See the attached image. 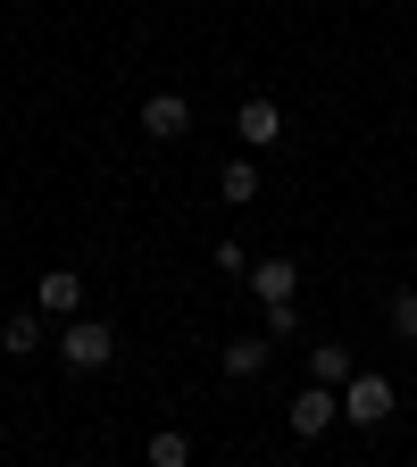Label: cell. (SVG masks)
<instances>
[{
  "label": "cell",
  "mask_w": 417,
  "mask_h": 467,
  "mask_svg": "<svg viewBox=\"0 0 417 467\" xmlns=\"http://www.w3.org/2000/svg\"><path fill=\"white\" fill-rule=\"evenodd\" d=\"M50 350H58V359H68L76 376H100V368L117 359V334H109L100 317H84V309H76L68 326H58V342H50Z\"/></svg>",
  "instance_id": "obj_1"
},
{
  "label": "cell",
  "mask_w": 417,
  "mask_h": 467,
  "mask_svg": "<svg viewBox=\"0 0 417 467\" xmlns=\"http://www.w3.org/2000/svg\"><path fill=\"white\" fill-rule=\"evenodd\" d=\"M342 418H350V426H384V418H392V376L350 368V384H342Z\"/></svg>",
  "instance_id": "obj_2"
},
{
  "label": "cell",
  "mask_w": 417,
  "mask_h": 467,
  "mask_svg": "<svg viewBox=\"0 0 417 467\" xmlns=\"http://www.w3.org/2000/svg\"><path fill=\"white\" fill-rule=\"evenodd\" d=\"M284 418H292V434H301V442H318V434H326V426H334V418H342V392H334V384H318V376H309V384H301V392H292V400H284Z\"/></svg>",
  "instance_id": "obj_3"
},
{
  "label": "cell",
  "mask_w": 417,
  "mask_h": 467,
  "mask_svg": "<svg viewBox=\"0 0 417 467\" xmlns=\"http://www.w3.org/2000/svg\"><path fill=\"white\" fill-rule=\"evenodd\" d=\"M142 134H151V142H184V134H193V100H184V92H151V100H142Z\"/></svg>",
  "instance_id": "obj_4"
},
{
  "label": "cell",
  "mask_w": 417,
  "mask_h": 467,
  "mask_svg": "<svg viewBox=\"0 0 417 467\" xmlns=\"http://www.w3.org/2000/svg\"><path fill=\"white\" fill-rule=\"evenodd\" d=\"M234 134H243L251 150H276V142H284V109H276L267 92H251L243 109H234Z\"/></svg>",
  "instance_id": "obj_5"
},
{
  "label": "cell",
  "mask_w": 417,
  "mask_h": 467,
  "mask_svg": "<svg viewBox=\"0 0 417 467\" xmlns=\"http://www.w3.org/2000/svg\"><path fill=\"white\" fill-rule=\"evenodd\" d=\"M267 350H276V342H267V326H259V334H225V342H217V368H225L234 384H251V376L267 368Z\"/></svg>",
  "instance_id": "obj_6"
},
{
  "label": "cell",
  "mask_w": 417,
  "mask_h": 467,
  "mask_svg": "<svg viewBox=\"0 0 417 467\" xmlns=\"http://www.w3.org/2000/svg\"><path fill=\"white\" fill-rule=\"evenodd\" d=\"M34 309H42V317H76V309H84V275H76V267H50V275L34 284Z\"/></svg>",
  "instance_id": "obj_7"
},
{
  "label": "cell",
  "mask_w": 417,
  "mask_h": 467,
  "mask_svg": "<svg viewBox=\"0 0 417 467\" xmlns=\"http://www.w3.org/2000/svg\"><path fill=\"white\" fill-rule=\"evenodd\" d=\"M251 292H259V309L292 301V292H301V267H292V259H251Z\"/></svg>",
  "instance_id": "obj_8"
},
{
  "label": "cell",
  "mask_w": 417,
  "mask_h": 467,
  "mask_svg": "<svg viewBox=\"0 0 417 467\" xmlns=\"http://www.w3.org/2000/svg\"><path fill=\"white\" fill-rule=\"evenodd\" d=\"M217 201L251 209V201H259V167H251V159H225V167H217Z\"/></svg>",
  "instance_id": "obj_9"
},
{
  "label": "cell",
  "mask_w": 417,
  "mask_h": 467,
  "mask_svg": "<svg viewBox=\"0 0 417 467\" xmlns=\"http://www.w3.org/2000/svg\"><path fill=\"white\" fill-rule=\"evenodd\" d=\"M0 350H9V359H34L42 350V309H17L9 326H0Z\"/></svg>",
  "instance_id": "obj_10"
},
{
  "label": "cell",
  "mask_w": 417,
  "mask_h": 467,
  "mask_svg": "<svg viewBox=\"0 0 417 467\" xmlns=\"http://www.w3.org/2000/svg\"><path fill=\"white\" fill-rule=\"evenodd\" d=\"M309 376L342 392V384H350V350H342V342H318V350H309Z\"/></svg>",
  "instance_id": "obj_11"
},
{
  "label": "cell",
  "mask_w": 417,
  "mask_h": 467,
  "mask_svg": "<svg viewBox=\"0 0 417 467\" xmlns=\"http://www.w3.org/2000/svg\"><path fill=\"white\" fill-rule=\"evenodd\" d=\"M184 459H193V442L175 434V426H159V434H151V467H184Z\"/></svg>",
  "instance_id": "obj_12"
},
{
  "label": "cell",
  "mask_w": 417,
  "mask_h": 467,
  "mask_svg": "<svg viewBox=\"0 0 417 467\" xmlns=\"http://www.w3.org/2000/svg\"><path fill=\"white\" fill-rule=\"evenodd\" d=\"M292 334H301V309H292V301H267V342H292Z\"/></svg>",
  "instance_id": "obj_13"
},
{
  "label": "cell",
  "mask_w": 417,
  "mask_h": 467,
  "mask_svg": "<svg viewBox=\"0 0 417 467\" xmlns=\"http://www.w3.org/2000/svg\"><path fill=\"white\" fill-rule=\"evenodd\" d=\"M392 334H401V342H417V284H409V292H392Z\"/></svg>",
  "instance_id": "obj_14"
},
{
  "label": "cell",
  "mask_w": 417,
  "mask_h": 467,
  "mask_svg": "<svg viewBox=\"0 0 417 467\" xmlns=\"http://www.w3.org/2000/svg\"><path fill=\"white\" fill-rule=\"evenodd\" d=\"M217 275H251V251L243 243H217Z\"/></svg>",
  "instance_id": "obj_15"
}]
</instances>
